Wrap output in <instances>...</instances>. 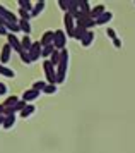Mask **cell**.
<instances>
[{"label": "cell", "instance_id": "1", "mask_svg": "<svg viewBox=\"0 0 135 153\" xmlns=\"http://www.w3.org/2000/svg\"><path fill=\"white\" fill-rule=\"evenodd\" d=\"M67 69H68V52L67 50H62L60 62L56 65V84L65 83V79H67Z\"/></svg>", "mask_w": 135, "mask_h": 153}, {"label": "cell", "instance_id": "2", "mask_svg": "<svg viewBox=\"0 0 135 153\" xmlns=\"http://www.w3.org/2000/svg\"><path fill=\"white\" fill-rule=\"evenodd\" d=\"M43 71L48 84H56V67L50 60H43Z\"/></svg>", "mask_w": 135, "mask_h": 153}, {"label": "cell", "instance_id": "3", "mask_svg": "<svg viewBox=\"0 0 135 153\" xmlns=\"http://www.w3.org/2000/svg\"><path fill=\"white\" fill-rule=\"evenodd\" d=\"M53 47L56 50H65L67 47V33L63 29H56L53 36Z\"/></svg>", "mask_w": 135, "mask_h": 153}, {"label": "cell", "instance_id": "4", "mask_svg": "<svg viewBox=\"0 0 135 153\" xmlns=\"http://www.w3.org/2000/svg\"><path fill=\"white\" fill-rule=\"evenodd\" d=\"M63 24H65V33H67V38H74V33H75V19L72 17V16L68 14V12H65V16H63Z\"/></svg>", "mask_w": 135, "mask_h": 153}, {"label": "cell", "instance_id": "5", "mask_svg": "<svg viewBox=\"0 0 135 153\" xmlns=\"http://www.w3.org/2000/svg\"><path fill=\"white\" fill-rule=\"evenodd\" d=\"M7 43L10 45V48H12L14 52H17V53L24 52V50H22V45H21V40L15 35H12V33H9V35H7Z\"/></svg>", "mask_w": 135, "mask_h": 153}, {"label": "cell", "instance_id": "6", "mask_svg": "<svg viewBox=\"0 0 135 153\" xmlns=\"http://www.w3.org/2000/svg\"><path fill=\"white\" fill-rule=\"evenodd\" d=\"M41 52H43V47H41V43L40 42H33V47L29 48V57H31V60L33 62H36V60H40V57H41Z\"/></svg>", "mask_w": 135, "mask_h": 153}, {"label": "cell", "instance_id": "7", "mask_svg": "<svg viewBox=\"0 0 135 153\" xmlns=\"http://www.w3.org/2000/svg\"><path fill=\"white\" fill-rule=\"evenodd\" d=\"M0 17H4L9 22H19V17L14 14L12 10H9L7 7H4V5H0Z\"/></svg>", "mask_w": 135, "mask_h": 153}, {"label": "cell", "instance_id": "8", "mask_svg": "<svg viewBox=\"0 0 135 153\" xmlns=\"http://www.w3.org/2000/svg\"><path fill=\"white\" fill-rule=\"evenodd\" d=\"M10 57H12V48H10L9 43H5V45L2 47V52H0V64H2V65H4V64H9Z\"/></svg>", "mask_w": 135, "mask_h": 153}, {"label": "cell", "instance_id": "9", "mask_svg": "<svg viewBox=\"0 0 135 153\" xmlns=\"http://www.w3.org/2000/svg\"><path fill=\"white\" fill-rule=\"evenodd\" d=\"M53 36H55V31H45L43 36H41V47H50V45H53Z\"/></svg>", "mask_w": 135, "mask_h": 153}, {"label": "cell", "instance_id": "10", "mask_svg": "<svg viewBox=\"0 0 135 153\" xmlns=\"http://www.w3.org/2000/svg\"><path fill=\"white\" fill-rule=\"evenodd\" d=\"M40 98V91H36V90H27L22 93V100L26 102V103H29V102H34V100H38Z\"/></svg>", "mask_w": 135, "mask_h": 153}, {"label": "cell", "instance_id": "11", "mask_svg": "<svg viewBox=\"0 0 135 153\" xmlns=\"http://www.w3.org/2000/svg\"><path fill=\"white\" fill-rule=\"evenodd\" d=\"M89 29L86 28V26H82V24H79V22H75V33H74V38L77 40V42H81L82 38L86 36V33H87Z\"/></svg>", "mask_w": 135, "mask_h": 153}, {"label": "cell", "instance_id": "12", "mask_svg": "<svg viewBox=\"0 0 135 153\" xmlns=\"http://www.w3.org/2000/svg\"><path fill=\"white\" fill-rule=\"evenodd\" d=\"M111 19H113V14H111L109 10H106L104 14H101L98 19H96V26H104V24H108Z\"/></svg>", "mask_w": 135, "mask_h": 153}, {"label": "cell", "instance_id": "13", "mask_svg": "<svg viewBox=\"0 0 135 153\" xmlns=\"http://www.w3.org/2000/svg\"><path fill=\"white\" fill-rule=\"evenodd\" d=\"M45 5H46V2L45 0H40V2H36L33 7V12H31V17H38V16L45 10Z\"/></svg>", "mask_w": 135, "mask_h": 153}, {"label": "cell", "instance_id": "14", "mask_svg": "<svg viewBox=\"0 0 135 153\" xmlns=\"http://www.w3.org/2000/svg\"><path fill=\"white\" fill-rule=\"evenodd\" d=\"M94 36H96L94 31H91V29H89L87 33H86V36L81 40V45H82V47H91L92 42H94Z\"/></svg>", "mask_w": 135, "mask_h": 153}, {"label": "cell", "instance_id": "15", "mask_svg": "<svg viewBox=\"0 0 135 153\" xmlns=\"http://www.w3.org/2000/svg\"><path fill=\"white\" fill-rule=\"evenodd\" d=\"M104 12H106V7H104L103 4H99V5L92 7V10H91V17H92V19L96 21V19H98V17H99L101 14H104Z\"/></svg>", "mask_w": 135, "mask_h": 153}, {"label": "cell", "instance_id": "16", "mask_svg": "<svg viewBox=\"0 0 135 153\" xmlns=\"http://www.w3.org/2000/svg\"><path fill=\"white\" fill-rule=\"evenodd\" d=\"M15 115H5L4 117V124H2V127L4 129H12L14 126H15Z\"/></svg>", "mask_w": 135, "mask_h": 153}, {"label": "cell", "instance_id": "17", "mask_svg": "<svg viewBox=\"0 0 135 153\" xmlns=\"http://www.w3.org/2000/svg\"><path fill=\"white\" fill-rule=\"evenodd\" d=\"M79 10H81L82 14L91 16V10H92V7H91V4H89L87 0H79Z\"/></svg>", "mask_w": 135, "mask_h": 153}, {"label": "cell", "instance_id": "18", "mask_svg": "<svg viewBox=\"0 0 135 153\" xmlns=\"http://www.w3.org/2000/svg\"><path fill=\"white\" fill-rule=\"evenodd\" d=\"M34 112H36V107H34V105H29V103H27V105H26V108L21 112L19 115H21L22 119H27V117H31Z\"/></svg>", "mask_w": 135, "mask_h": 153}, {"label": "cell", "instance_id": "19", "mask_svg": "<svg viewBox=\"0 0 135 153\" xmlns=\"http://www.w3.org/2000/svg\"><path fill=\"white\" fill-rule=\"evenodd\" d=\"M19 28L26 36L31 35V24H29V21H22V19H19Z\"/></svg>", "mask_w": 135, "mask_h": 153}, {"label": "cell", "instance_id": "20", "mask_svg": "<svg viewBox=\"0 0 135 153\" xmlns=\"http://www.w3.org/2000/svg\"><path fill=\"white\" fill-rule=\"evenodd\" d=\"M0 76H4V77H15V72H14L12 69H9V67H5V65H2V64H0Z\"/></svg>", "mask_w": 135, "mask_h": 153}, {"label": "cell", "instance_id": "21", "mask_svg": "<svg viewBox=\"0 0 135 153\" xmlns=\"http://www.w3.org/2000/svg\"><path fill=\"white\" fill-rule=\"evenodd\" d=\"M21 45H22V50H24V52H29V48H31V47H33V42H31V38H29V36H22V40H21Z\"/></svg>", "mask_w": 135, "mask_h": 153}, {"label": "cell", "instance_id": "22", "mask_svg": "<svg viewBox=\"0 0 135 153\" xmlns=\"http://www.w3.org/2000/svg\"><path fill=\"white\" fill-rule=\"evenodd\" d=\"M60 57H62V50H55L53 53H51V57H50L48 60L53 64L55 67H56V65H58V62H60Z\"/></svg>", "mask_w": 135, "mask_h": 153}, {"label": "cell", "instance_id": "23", "mask_svg": "<svg viewBox=\"0 0 135 153\" xmlns=\"http://www.w3.org/2000/svg\"><path fill=\"white\" fill-rule=\"evenodd\" d=\"M55 47L53 45H50V47H43V52H41V57H45V60H48L50 57H51V53L55 52Z\"/></svg>", "mask_w": 135, "mask_h": 153}, {"label": "cell", "instance_id": "24", "mask_svg": "<svg viewBox=\"0 0 135 153\" xmlns=\"http://www.w3.org/2000/svg\"><path fill=\"white\" fill-rule=\"evenodd\" d=\"M17 102H19V98L15 97V95H12V97H9V98H7V100H5V102H4L2 105H4L5 108H10V107H14V105L17 103Z\"/></svg>", "mask_w": 135, "mask_h": 153}, {"label": "cell", "instance_id": "25", "mask_svg": "<svg viewBox=\"0 0 135 153\" xmlns=\"http://www.w3.org/2000/svg\"><path fill=\"white\" fill-rule=\"evenodd\" d=\"M17 4H19V7L21 9H26L27 12H33V4H31V2H29V0H19V2H17Z\"/></svg>", "mask_w": 135, "mask_h": 153}, {"label": "cell", "instance_id": "26", "mask_svg": "<svg viewBox=\"0 0 135 153\" xmlns=\"http://www.w3.org/2000/svg\"><path fill=\"white\" fill-rule=\"evenodd\" d=\"M46 81H34V84H33V90H36V91H40V93H43L45 91V88H46Z\"/></svg>", "mask_w": 135, "mask_h": 153}, {"label": "cell", "instance_id": "27", "mask_svg": "<svg viewBox=\"0 0 135 153\" xmlns=\"http://www.w3.org/2000/svg\"><path fill=\"white\" fill-rule=\"evenodd\" d=\"M19 57H21V60H22V64H26V65H31L33 64V60H31V57H29L27 52H21Z\"/></svg>", "mask_w": 135, "mask_h": 153}, {"label": "cell", "instance_id": "28", "mask_svg": "<svg viewBox=\"0 0 135 153\" xmlns=\"http://www.w3.org/2000/svg\"><path fill=\"white\" fill-rule=\"evenodd\" d=\"M19 19H22V21H29V19H31V12H27L26 9H19Z\"/></svg>", "mask_w": 135, "mask_h": 153}, {"label": "cell", "instance_id": "29", "mask_svg": "<svg viewBox=\"0 0 135 153\" xmlns=\"http://www.w3.org/2000/svg\"><path fill=\"white\" fill-rule=\"evenodd\" d=\"M43 93H46V95H53V93H56V84H46V88H45Z\"/></svg>", "mask_w": 135, "mask_h": 153}, {"label": "cell", "instance_id": "30", "mask_svg": "<svg viewBox=\"0 0 135 153\" xmlns=\"http://www.w3.org/2000/svg\"><path fill=\"white\" fill-rule=\"evenodd\" d=\"M106 35H108L109 40H116V38H118V36H116V31H115L113 28H108V29H106Z\"/></svg>", "mask_w": 135, "mask_h": 153}, {"label": "cell", "instance_id": "31", "mask_svg": "<svg viewBox=\"0 0 135 153\" xmlns=\"http://www.w3.org/2000/svg\"><path fill=\"white\" fill-rule=\"evenodd\" d=\"M58 5H60L62 10H65V12H67V9H68V0H58Z\"/></svg>", "mask_w": 135, "mask_h": 153}, {"label": "cell", "instance_id": "32", "mask_svg": "<svg viewBox=\"0 0 135 153\" xmlns=\"http://www.w3.org/2000/svg\"><path fill=\"white\" fill-rule=\"evenodd\" d=\"M7 91H9L7 84L5 83H0V97H2V95H7Z\"/></svg>", "mask_w": 135, "mask_h": 153}, {"label": "cell", "instance_id": "33", "mask_svg": "<svg viewBox=\"0 0 135 153\" xmlns=\"http://www.w3.org/2000/svg\"><path fill=\"white\" fill-rule=\"evenodd\" d=\"M113 47H115V48H122V40H120V38L113 40Z\"/></svg>", "mask_w": 135, "mask_h": 153}, {"label": "cell", "instance_id": "34", "mask_svg": "<svg viewBox=\"0 0 135 153\" xmlns=\"http://www.w3.org/2000/svg\"><path fill=\"white\" fill-rule=\"evenodd\" d=\"M9 35V31H7L5 26H0V36H7Z\"/></svg>", "mask_w": 135, "mask_h": 153}, {"label": "cell", "instance_id": "35", "mask_svg": "<svg viewBox=\"0 0 135 153\" xmlns=\"http://www.w3.org/2000/svg\"><path fill=\"white\" fill-rule=\"evenodd\" d=\"M4 115H5V107L0 103V117H4Z\"/></svg>", "mask_w": 135, "mask_h": 153}, {"label": "cell", "instance_id": "36", "mask_svg": "<svg viewBox=\"0 0 135 153\" xmlns=\"http://www.w3.org/2000/svg\"><path fill=\"white\" fill-rule=\"evenodd\" d=\"M5 117V115H4ZM4 117H0V127H2V124H4Z\"/></svg>", "mask_w": 135, "mask_h": 153}]
</instances>
